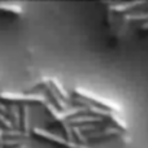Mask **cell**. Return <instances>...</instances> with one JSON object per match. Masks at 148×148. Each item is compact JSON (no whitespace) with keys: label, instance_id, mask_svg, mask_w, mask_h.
<instances>
[{"label":"cell","instance_id":"cell-8","mask_svg":"<svg viewBox=\"0 0 148 148\" xmlns=\"http://www.w3.org/2000/svg\"><path fill=\"white\" fill-rule=\"evenodd\" d=\"M20 131L26 136H30V121H29V109L26 105H22L20 109Z\"/></svg>","mask_w":148,"mask_h":148},{"label":"cell","instance_id":"cell-1","mask_svg":"<svg viewBox=\"0 0 148 148\" xmlns=\"http://www.w3.org/2000/svg\"><path fill=\"white\" fill-rule=\"evenodd\" d=\"M73 94H74V97H78V99H82L84 101L90 103L91 105H95V107H99V108H103V109H107V110H110V112H117L120 109L117 104L112 103L110 100H107L104 97H100L97 95L92 94V92H88L86 91L84 88L82 87H75L73 88Z\"/></svg>","mask_w":148,"mask_h":148},{"label":"cell","instance_id":"cell-18","mask_svg":"<svg viewBox=\"0 0 148 148\" xmlns=\"http://www.w3.org/2000/svg\"><path fill=\"white\" fill-rule=\"evenodd\" d=\"M105 22H107V25L110 26V27H112L113 23H114V13H113L109 8H107V13H105Z\"/></svg>","mask_w":148,"mask_h":148},{"label":"cell","instance_id":"cell-17","mask_svg":"<svg viewBox=\"0 0 148 148\" xmlns=\"http://www.w3.org/2000/svg\"><path fill=\"white\" fill-rule=\"evenodd\" d=\"M0 129H1V130H12V129H14V127H13L12 122H10L5 116L0 114Z\"/></svg>","mask_w":148,"mask_h":148},{"label":"cell","instance_id":"cell-10","mask_svg":"<svg viewBox=\"0 0 148 148\" xmlns=\"http://www.w3.org/2000/svg\"><path fill=\"white\" fill-rule=\"evenodd\" d=\"M147 20H148V14L146 12L123 14V17H122V26H127L130 22H147Z\"/></svg>","mask_w":148,"mask_h":148},{"label":"cell","instance_id":"cell-7","mask_svg":"<svg viewBox=\"0 0 148 148\" xmlns=\"http://www.w3.org/2000/svg\"><path fill=\"white\" fill-rule=\"evenodd\" d=\"M70 126H83V125H90V123H104L105 121L100 117H96V116L92 114H79L75 116V117L68 120Z\"/></svg>","mask_w":148,"mask_h":148},{"label":"cell","instance_id":"cell-22","mask_svg":"<svg viewBox=\"0 0 148 148\" xmlns=\"http://www.w3.org/2000/svg\"><path fill=\"white\" fill-rule=\"evenodd\" d=\"M77 148H91V147L86 146V144H78V143H77Z\"/></svg>","mask_w":148,"mask_h":148},{"label":"cell","instance_id":"cell-21","mask_svg":"<svg viewBox=\"0 0 148 148\" xmlns=\"http://www.w3.org/2000/svg\"><path fill=\"white\" fill-rule=\"evenodd\" d=\"M3 140H4V136H3V130L0 129V148H3Z\"/></svg>","mask_w":148,"mask_h":148},{"label":"cell","instance_id":"cell-9","mask_svg":"<svg viewBox=\"0 0 148 148\" xmlns=\"http://www.w3.org/2000/svg\"><path fill=\"white\" fill-rule=\"evenodd\" d=\"M44 91H46L47 94H48L49 96L52 97V100L55 101V104H53V105L60 110V112H64V110H66V109H68V103L65 101V100H62L61 97H60L59 95L56 94V91H55V90L52 88V86H51L49 83L47 84L46 87H44Z\"/></svg>","mask_w":148,"mask_h":148},{"label":"cell","instance_id":"cell-2","mask_svg":"<svg viewBox=\"0 0 148 148\" xmlns=\"http://www.w3.org/2000/svg\"><path fill=\"white\" fill-rule=\"evenodd\" d=\"M0 101L1 103H36V104H47L48 99L43 94H20V92H0Z\"/></svg>","mask_w":148,"mask_h":148},{"label":"cell","instance_id":"cell-14","mask_svg":"<svg viewBox=\"0 0 148 148\" xmlns=\"http://www.w3.org/2000/svg\"><path fill=\"white\" fill-rule=\"evenodd\" d=\"M3 136L8 139H23L27 138L25 134H22L20 130H16V129H12V130H3Z\"/></svg>","mask_w":148,"mask_h":148},{"label":"cell","instance_id":"cell-20","mask_svg":"<svg viewBox=\"0 0 148 148\" xmlns=\"http://www.w3.org/2000/svg\"><path fill=\"white\" fill-rule=\"evenodd\" d=\"M147 27H148V22H143L140 26H139V29H140L142 31H147Z\"/></svg>","mask_w":148,"mask_h":148},{"label":"cell","instance_id":"cell-23","mask_svg":"<svg viewBox=\"0 0 148 148\" xmlns=\"http://www.w3.org/2000/svg\"><path fill=\"white\" fill-rule=\"evenodd\" d=\"M23 148H26V147H23Z\"/></svg>","mask_w":148,"mask_h":148},{"label":"cell","instance_id":"cell-13","mask_svg":"<svg viewBox=\"0 0 148 148\" xmlns=\"http://www.w3.org/2000/svg\"><path fill=\"white\" fill-rule=\"evenodd\" d=\"M7 109H8V116H9L8 120L12 122L13 127H18V125H20V109L17 108L16 104H10V107L7 108Z\"/></svg>","mask_w":148,"mask_h":148},{"label":"cell","instance_id":"cell-15","mask_svg":"<svg viewBox=\"0 0 148 148\" xmlns=\"http://www.w3.org/2000/svg\"><path fill=\"white\" fill-rule=\"evenodd\" d=\"M23 144V139H8L4 138L3 140V147L5 148H16V147H20Z\"/></svg>","mask_w":148,"mask_h":148},{"label":"cell","instance_id":"cell-3","mask_svg":"<svg viewBox=\"0 0 148 148\" xmlns=\"http://www.w3.org/2000/svg\"><path fill=\"white\" fill-rule=\"evenodd\" d=\"M44 107H46V109L48 110V113L51 114V117L53 118L55 121H56L57 123H60L62 127V130L65 131V135H66V140L69 142H74L73 140V131H72V126L69 125V122H68V120H65L64 116H62V112H60L59 109H57L56 107H55L53 104H52L51 101H48L47 104H44Z\"/></svg>","mask_w":148,"mask_h":148},{"label":"cell","instance_id":"cell-5","mask_svg":"<svg viewBox=\"0 0 148 148\" xmlns=\"http://www.w3.org/2000/svg\"><path fill=\"white\" fill-rule=\"evenodd\" d=\"M109 8L113 13H126V12H133L136 7L146 4L144 0H135V1H129V3H116V1H107L103 3Z\"/></svg>","mask_w":148,"mask_h":148},{"label":"cell","instance_id":"cell-19","mask_svg":"<svg viewBox=\"0 0 148 148\" xmlns=\"http://www.w3.org/2000/svg\"><path fill=\"white\" fill-rule=\"evenodd\" d=\"M0 114H3V116L8 114V109H7V107H5V105L3 104L1 101H0Z\"/></svg>","mask_w":148,"mask_h":148},{"label":"cell","instance_id":"cell-12","mask_svg":"<svg viewBox=\"0 0 148 148\" xmlns=\"http://www.w3.org/2000/svg\"><path fill=\"white\" fill-rule=\"evenodd\" d=\"M49 84H51L52 88H53L55 91H56V94L59 95V96L61 97L62 100H65V101H66V100H69V99H70V95L68 94L66 91H65L64 87H62V84L60 83V82L57 81L56 78H49Z\"/></svg>","mask_w":148,"mask_h":148},{"label":"cell","instance_id":"cell-11","mask_svg":"<svg viewBox=\"0 0 148 148\" xmlns=\"http://www.w3.org/2000/svg\"><path fill=\"white\" fill-rule=\"evenodd\" d=\"M0 12L10 13L14 16H21L23 13V8L20 4H13V3H0Z\"/></svg>","mask_w":148,"mask_h":148},{"label":"cell","instance_id":"cell-4","mask_svg":"<svg viewBox=\"0 0 148 148\" xmlns=\"http://www.w3.org/2000/svg\"><path fill=\"white\" fill-rule=\"evenodd\" d=\"M33 133L34 135H36L38 138H42V139H46L48 142H52V143H56L61 147H65V148H77V143L75 142H69L66 140L65 138L60 135H55V134L49 133V131L44 130V129H40V127H34L33 129Z\"/></svg>","mask_w":148,"mask_h":148},{"label":"cell","instance_id":"cell-16","mask_svg":"<svg viewBox=\"0 0 148 148\" xmlns=\"http://www.w3.org/2000/svg\"><path fill=\"white\" fill-rule=\"evenodd\" d=\"M72 131H73V138H75L79 142L78 144H86L87 143V139H86V135L79 130L77 126H72Z\"/></svg>","mask_w":148,"mask_h":148},{"label":"cell","instance_id":"cell-6","mask_svg":"<svg viewBox=\"0 0 148 148\" xmlns=\"http://www.w3.org/2000/svg\"><path fill=\"white\" fill-rule=\"evenodd\" d=\"M121 134H122V131H120L118 129L113 127V126H105L101 130L86 134V139H87V142L88 140H103V139L113 138V136H121Z\"/></svg>","mask_w":148,"mask_h":148}]
</instances>
